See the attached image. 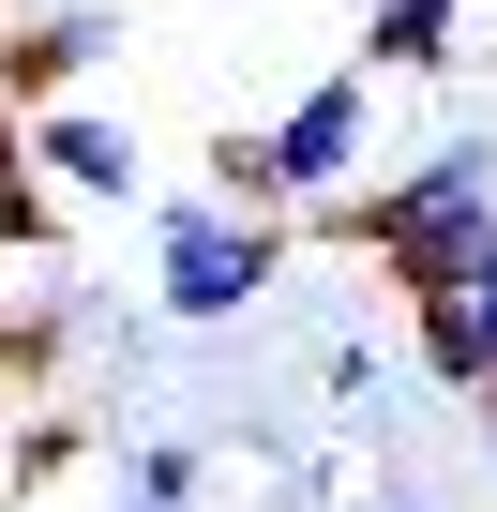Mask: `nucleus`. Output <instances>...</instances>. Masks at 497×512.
<instances>
[{
    "label": "nucleus",
    "mask_w": 497,
    "mask_h": 512,
    "mask_svg": "<svg viewBox=\"0 0 497 512\" xmlns=\"http://www.w3.org/2000/svg\"><path fill=\"white\" fill-rule=\"evenodd\" d=\"M452 46H467L452 0H377V16H362V76H377V91H392V76H452Z\"/></svg>",
    "instance_id": "obj_6"
},
{
    "label": "nucleus",
    "mask_w": 497,
    "mask_h": 512,
    "mask_svg": "<svg viewBox=\"0 0 497 512\" xmlns=\"http://www.w3.org/2000/svg\"><path fill=\"white\" fill-rule=\"evenodd\" d=\"M407 317H422V377H437V392H467V407H482V392H497V332H482V317H467V302H407Z\"/></svg>",
    "instance_id": "obj_8"
},
{
    "label": "nucleus",
    "mask_w": 497,
    "mask_h": 512,
    "mask_svg": "<svg viewBox=\"0 0 497 512\" xmlns=\"http://www.w3.org/2000/svg\"><path fill=\"white\" fill-rule=\"evenodd\" d=\"M317 392L362 422V407H377V347H362V332H347V347H317Z\"/></svg>",
    "instance_id": "obj_11"
},
{
    "label": "nucleus",
    "mask_w": 497,
    "mask_h": 512,
    "mask_svg": "<svg viewBox=\"0 0 497 512\" xmlns=\"http://www.w3.org/2000/svg\"><path fill=\"white\" fill-rule=\"evenodd\" d=\"M196 196H211V211H241V226H287V181H272V136H241V121H226V136H211V181H196Z\"/></svg>",
    "instance_id": "obj_9"
},
{
    "label": "nucleus",
    "mask_w": 497,
    "mask_h": 512,
    "mask_svg": "<svg viewBox=\"0 0 497 512\" xmlns=\"http://www.w3.org/2000/svg\"><path fill=\"white\" fill-rule=\"evenodd\" d=\"M482 512H497V392H482Z\"/></svg>",
    "instance_id": "obj_13"
},
{
    "label": "nucleus",
    "mask_w": 497,
    "mask_h": 512,
    "mask_svg": "<svg viewBox=\"0 0 497 512\" xmlns=\"http://www.w3.org/2000/svg\"><path fill=\"white\" fill-rule=\"evenodd\" d=\"M196 482H211V467H196L181 437H136V452H121V512H196Z\"/></svg>",
    "instance_id": "obj_10"
},
{
    "label": "nucleus",
    "mask_w": 497,
    "mask_h": 512,
    "mask_svg": "<svg viewBox=\"0 0 497 512\" xmlns=\"http://www.w3.org/2000/svg\"><path fill=\"white\" fill-rule=\"evenodd\" d=\"M377 512H422V497H377Z\"/></svg>",
    "instance_id": "obj_14"
},
{
    "label": "nucleus",
    "mask_w": 497,
    "mask_h": 512,
    "mask_svg": "<svg viewBox=\"0 0 497 512\" xmlns=\"http://www.w3.org/2000/svg\"><path fill=\"white\" fill-rule=\"evenodd\" d=\"M106 46H121V16H91V0H31V16L0 31V106H16V121H31V106H61Z\"/></svg>",
    "instance_id": "obj_5"
},
{
    "label": "nucleus",
    "mask_w": 497,
    "mask_h": 512,
    "mask_svg": "<svg viewBox=\"0 0 497 512\" xmlns=\"http://www.w3.org/2000/svg\"><path fill=\"white\" fill-rule=\"evenodd\" d=\"M0 256H31V272L61 256V211H46V181H31V121H16V106H0Z\"/></svg>",
    "instance_id": "obj_7"
},
{
    "label": "nucleus",
    "mask_w": 497,
    "mask_h": 512,
    "mask_svg": "<svg viewBox=\"0 0 497 512\" xmlns=\"http://www.w3.org/2000/svg\"><path fill=\"white\" fill-rule=\"evenodd\" d=\"M362 166H377V76L362 61H332L287 121H272V181H287V226L302 211H332V196H362Z\"/></svg>",
    "instance_id": "obj_3"
},
{
    "label": "nucleus",
    "mask_w": 497,
    "mask_h": 512,
    "mask_svg": "<svg viewBox=\"0 0 497 512\" xmlns=\"http://www.w3.org/2000/svg\"><path fill=\"white\" fill-rule=\"evenodd\" d=\"M287 272V226H241L211 196H151V302L181 332H226V317H257Z\"/></svg>",
    "instance_id": "obj_2"
},
{
    "label": "nucleus",
    "mask_w": 497,
    "mask_h": 512,
    "mask_svg": "<svg viewBox=\"0 0 497 512\" xmlns=\"http://www.w3.org/2000/svg\"><path fill=\"white\" fill-rule=\"evenodd\" d=\"M31 181H61L76 211H151V151L106 106H31Z\"/></svg>",
    "instance_id": "obj_4"
},
{
    "label": "nucleus",
    "mask_w": 497,
    "mask_h": 512,
    "mask_svg": "<svg viewBox=\"0 0 497 512\" xmlns=\"http://www.w3.org/2000/svg\"><path fill=\"white\" fill-rule=\"evenodd\" d=\"M302 226L347 241V256H377L392 302H452L482 256H497V136H437L422 166H392V181H362V196H332Z\"/></svg>",
    "instance_id": "obj_1"
},
{
    "label": "nucleus",
    "mask_w": 497,
    "mask_h": 512,
    "mask_svg": "<svg viewBox=\"0 0 497 512\" xmlns=\"http://www.w3.org/2000/svg\"><path fill=\"white\" fill-rule=\"evenodd\" d=\"M452 302H467V317H482V332H497V256H482V272H467V287H452Z\"/></svg>",
    "instance_id": "obj_12"
}]
</instances>
